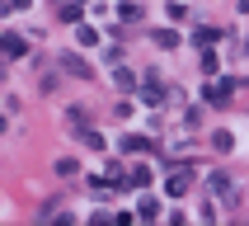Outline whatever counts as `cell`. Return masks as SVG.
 Here are the masks:
<instances>
[{"instance_id": "6da1fadb", "label": "cell", "mask_w": 249, "mask_h": 226, "mask_svg": "<svg viewBox=\"0 0 249 226\" xmlns=\"http://www.w3.org/2000/svg\"><path fill=\"white\" fill-rule=\"evenodd\" d=\"M188 179H193V170H174V174H169V193H174V198L188 193Z\"/></svg>"}, {"instance_id": "7a4b0ae2", "label": "cell", "mask_w": 249, "mask_h": 226, "mask_svg": "<svg viewBox=\"0 0 249 226\" xmlns=\"http://www.w3.org/2000/svg\"><path fill=\"white\" fill-rule=\"evenodd\" d=\"M212 193L231 203V198H235V188H231V179H226V174H212Z\"/></svg>"}, {"instance_id": "3957f363", "label": "cell", "mask_w": 249, "mask_h": 226, "mask_svg": "<svg viewBox=\"0 0 249 226\" xmlns=\"http://www.w3.org/2000/svg\"><path fill=\"white\" fill-rule=\"evenodd\" d=\"M207 99H212V104H226V99H231V80H226V85H212Z\"/></svg>"}, {"instance_id": "277c9868", "label": "cell", "mask_w": 249, "mask_h": 226, "mask_svg": "<svg viewBox=\"0 0 249 226\" xmlns=\"http://www.w3.org/2000/svg\"><path fill=\"white\" fill-rule=\"evenodd\" d=\"M5 52H10V56H24V38H19V33H10V38H5Z\"/></svg>"}, {"instance_id": "5b68a950", "label": "cell", "mask_w": 249, "mask_h": 226, "mask_svg": "<svg viewBox=\"0 0 249 226\" xmlns=\"http://www.w3.org/2000/svg\"><path fill=\"white\" fill-rule=\"evenodd\" d=\"M137 212H141V217H160V203H155V198H141Z\"/></svg>"}, {"instance_id": "8992f818", "label": "cell", "mask_w": 249, "mask_h": 226, "mask_svg": "<svg viewBox=\"0 0 249 226\" xmlns=\"http://www.w3.org/2000/svg\"><path fill=\"white\" fill-rule=\"evenodd\" d=\"M66 71H71V75H89V66H85L80 56H66Z\"/></svg>"}, {"instance_id": "52a82bcc", "label": "cell", "mask_w": 249, "mask_h": 226, "mask_svg": "<svg viewBox=\"0 0 249 226\" xmlns=\"http://www.w3.org/2000/svg\"><path fill=\"white\" fill-rule=\"evenodd\" d=\"M141 94H146V99H151V104H155V99L165 94V90H160V80H146V85H141Z\"/></svg>"}, {"instance_id": "ba28073f", "label": "cell", "mask_w": 249, "mask_h": 226, "mask_svg": "<svg viewBox=\"0 0 249 226\" xmlns=\"http://www.w3.org/2000/svg\"><path fill=\"white\" fill-rule=\"evenodd\" d=\"M123 146H127V151H151V141H146V137H127Z\"/></svg>"}, {"instance_id": "9c48e42d", "label": "cell", "mask_w": 249, "mask_h": 226, "mask_svg": "<svg viewBox=\"0 0 249 226\" xmlns=\"http://www.w3.org/2000/svg\"><path fill=\"white\" fill-rule=\"evenodd\" d=\"M212 146H216V151H231L235 141H231V132H216V137H212Z\"/></svg>"}, {"instance_id": "30bf717a", "label": "cell", "mask_w": 249, "mask_h": 226, "mask_svg": "<svg viewBox=\"0 0 249 226\" xmlns=\"http://www.w3.org/2000/svg\"><path fill=\"white\" fill-rule=\"evenodd\" d=\"M10 5H14V10H19V5H28V0H10Z\"/></svg>"}]
</instances>
